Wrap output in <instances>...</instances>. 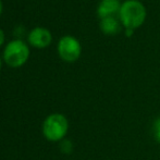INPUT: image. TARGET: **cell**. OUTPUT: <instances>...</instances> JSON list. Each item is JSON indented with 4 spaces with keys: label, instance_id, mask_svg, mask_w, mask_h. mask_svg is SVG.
<instances>
[{
    "label": "cell",
    "instance_id": "obj_5",
    "mask_svg": "<svg viewBox=\"0 0 160 160\" xmlns=\"http://www.w3.org/2000/svg\"><path fill=\"white\" fill-rule=\"evenodd\" d=\"M28 40L32 46L37 48H44L47 47L52 40V35L50 31L46 28L37 26L34 28L28 35Z\"/></svg>",
    "mask_w": 160,
    "mask_h": 160
},
{
    "label": "cell",
    "instance_id": "obj_12",
    "mask_svg": "<svg viewBox=\"0 0 160 160\" xmlns=\"http://www.w3.org/2000/svg\"><path fill=\"white\" fill-rule=\"evenodd\" d=\"M1 12H2V1L0 0V15H1Z\"/></svg>",
    "mask_w": 160,
    "mask_h": 160
},
{
    "label": "cell",
    "instance_id": "obj_10",
    "mask_svg": "<svg viewBox=\"0 0 160 160\" xmlns=\"http://www.w3.org/2000/svg\"><path fill=\"white\" fill-rule=\"evenodd\" d=\"M3 42H4V32L0 28V46L3 44Z\"/></svg>",
    "mask_w": 160,
    "mask_h": 160
},
{
    "label": "cell",
    "instance_id": "obj_6",
    "mask_svg": "<svg viewBox=\"0 0 160 160\" xmlns=\"http://www.w3.org/2000/svg\"><path fill=\"white\" fill-rule=\"evenodd\" d=\"M122 3L119 0H101L97 7V15L99 19L116 17L120 13Z\"/></svg>",
    "mask_w": 160,
    "mask_h": 160
},
{
    "label": "cell",
    "instance_id": "obj_3",
    "mask_svg": "<svg viewBox=\"0 0 160 160\" xmlns=\"http://www.w3.org/2000/svg\"><path fill=\"white\" fill-rule=\"evenodd\" d=\"M30 49L22 39H13L7 44L3 50V60L12 68H19L28 61Z\"/></svg>",
    "mask_w": 160,
    "mask_h": 160
},
{
    "label": "cell",
    "instance_id": "obj_7",
    "mask_svg": "<svg viewBox=\"0 0 160 160\" xmlns=\"http://www.w3.org/2000/svg\"><path fill=\"white\" fill-rule=\"evenodd\" d=\"M99 28L105 35L113 36L121 32V22L116 17L105 18L99 22Z\"/></svg>",
    "mask_w": 160,
    "mask_h": 160
},
{
    "label": "cell",
    "instance_id": "obj_8",
    "mask_svg": "<svg viewBox=\"0 0 160 160\" xmlns=\"http://www.w3.org/2000/svg\"><path fill=\"white\" fill-rule=\"evenodd\" d=\"M60 148H61V152H64V154H70L73 149V145H72L71 141L69 139H64V141L61 142L60 144Z\"/></svg>",
    "mask_w": 160,
    "mask_h": 160
},
{
    "label": "cell",
    "instance_id": "obj_14",
    "mask_svg": "<svg viewBox=\"0 0 160 160\" xmlns=\"http://www.w3.org/2000/svg\"><path fill=\"white\" fill-rule=\"evenodd\" d=\"M139 1H142V0H139Z\"/></svg>",
    "mask_w": 160,
    "mask_h": 160
},
{
    "label": "cell",
    "instance_id": "obj_1",
    "mask_svg": "<svg viewBox=\"0 0 160 160\" xmlns=\"http://www.w3.org/2000/svg\"><path fill=\"white\" fill-rule=\"evenodd\" d=\"M145 6L139 0H127L122 3L119 13V20L125 30H136L141 28L146 20Z\"/></svg>",
    "mask_w": 160,
    "mask_h": 160
},
{
    "label": "cell",
    "instance_id": "obj_9",
    "mask_svg": "<svg viewBox=\"0 0 160 160\" xmlns=\"http://www.w3.org/2000/svg\"><path fill=\"white\" fill-rule=\"evenodd\" d=\"M154 136L158 143H160V118L157 119L154 123Z\"/></svg>",
    "mask_w": 160,
    "mask_h": 160
},
{
    "label": "cell",
    "instance_id": "obj_13",
    "mask_svg": "<svg viewBox=\"0 0 160 160\" xmlns=\"http://www.w3.org/2000/svg\"><path fill=\"white\" fill-rule=\"evenodd\" d=\"M0 70H1V58H0Z\"/></svg>",
    "mask_w": 160,
    "mask_h": 160
},
{
    "label": "cell",
    "instance_id": "obj_2",
    "mask_svg": "<svg viewBox=\"0 0 160 160\" xmlns=\"http://www.w3.org/2000/svg\"><path fill=\"white\" fill-rule=\"evenodd\" d=\"M69 130L68 119L61 113H52L48 116L42 124V133L50 142H59L63 139Z\"/></svg>",
    "mask_w": 160,
    "mask_h": 160
},
{
    "label": "cell",
    "instance_id": "obj_4",
    "mask_svg": "<svg viewBox=\"0 0 160 160\" xmlns=\"http://www.w3.org/2000/svg\"><path fill=\"white\" fill-rule=\"evenodd\" d=\"M82 46L78 38L71 35H65L58 42V53L60 58L67 62H74L80 58Z\"/></svg>",
    "mask_w": 160,
    "mask_h": 160
},
{
    "label": "cell",
    "instance_id": "obj_11",
    "mask_svg": "<svg viewBox=\"0 0 160 160\" xmlns=\"http://www.w3.org/2000/svg\"><path fill=\"white\" fill-rule=\"evenodd\" d=\"M133 33H134L133 30H125V35H127L128 37H131V36L133 35Z\"/></svg>",
    "mask_w": 160,
    "mask_h": 160
}]
</instances>
